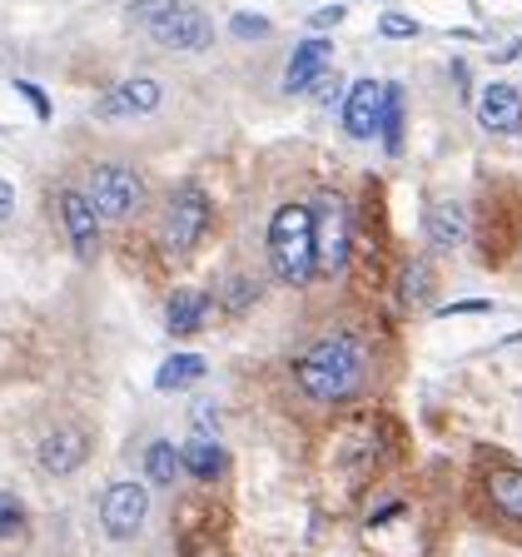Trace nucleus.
Listing matches in <instances>:
<instances>
[{
  "mask_svg": "<svg viewBox=\"0 0 522 557\" xmlns=\"http://www.w3.org/2000/svg\"><path fill=\"white\" fill-rule=\"evenodd\" d=\"M294 383L313 404H348L369 383V348L353 334H328L294 359Z\"/></svg>",
  "mask_w": 522,
  "mask_h": 557,
  "instance_id": "f257e3e1",
  "label": "nucleus"
},
{
  "mask_svg": "<svg viewBox=\"0 0 522 557\" xmlns=\"http://www.w3.org/2000/svg\"><path fill=\"white\" fill-rule=\"evenodd\" d=\"M269 264L284 284L303 289L324 274L319 264V220H313V205H278L274 220H269Z\"/></svg>",
  "mask_w": 522,
  "mask_h": 557,
  "instance_id": "f03ea898",
  "label": "nucleus"
},
{
  "mask_svg": "<svg viewBox=\"0 0 522 557\" xmlns=\"http://www.w3.org/2000/svg\"><path fill=\"white\" fill-rule=\"evenodd\" d=\"M129 21L139 30H150L154 46L164 50H204L214 40V25L204 11H195L189 0H135Z\"/></svg>",
  "mask_w": 522,
  "mask_h": 557,
  "instance_id": "7ed1b4c3",
  "label": "nucleus"
},
{
  "mask_svg": "<svg viewBox=\"0 0 522 557\" xmlns=\"http://www.w3.org/2000/svg\"><path fill=\"white\" fill-rule=\"evenodd\" d=\"M209 230V195L199 185H179L170 195V209H164V244L170 255H189Z\"/></svg>",
  "mask_w": 522,
  "mask_h": 557,
  "instance_id": "20e7f679",
  "label": "nucleus"
},
{
  "mask_svg": "<svg viewBox=\"0 0 522 557\" xmlns=\"http://www.w3.org/2000/svg\"><path fill=\"white\" fill-rule=\"evenodd\" d=\"M90 205L95 214H104V220H125L129 209H139V199H145V185H139V174L125 170V164H100V170L90 174Z\"/></svg>",
  "mask_w": 522,
  "mask_h": 557,
  "instance_id": "39448f33",
  "label": "nucleus"
},
{
  "mask_svg": "<svg viewBox=\"0 0 522 557\" xmlns=\"http://www.w3.org/2000/svg\"><path fill=\"white\" fill-rule=\"evenodd\" d=\"M145 518H150V493H145V483H110L104 487L100 522L115 543H129V537L145 528Z\"/></svg>",
  "mask_w": 522,
  "mask_h": 557,
  "instance_id": "423d86ee",
  "label": "nucleus"
},
{
  "mask_svg": "<svg viewBox=\"0 0 522 557\" xmlns=\"http://www.w3.org/2000/svg\"><path fill=\"white\" fill-rule=\"evenodd\" d=\"M313 220H319V264H324V274H338V269L348 264V205H344V195L319 189Z\"/></svg>",
  "mask_w": 522,
  "mask_h": 557,
  "instance_id": "0eeeda50",
  "label": "nucleus"
},
{
  "mask_svg": "<svg viewBox=\"0 0 522 557\" xmlns=\"http://www.w3.org/2000/svg\"><path fill=\"white\" fill-rule=\"evenodd\" d=\"M60 214H65V234H70V249L80 264H90L100 255V230H95V205L85 189H65L60 195Z\"/></svg>",
  "mask_w": 522,
  "mask_h": 557,
  "instance_id": "6e6552de",
  "label": "nucleus"
},
{
  "mask_svg": "<svg viewBox=\"0 0 522 557\" xmlns=\"http://www.w3.org/2000/svg\"><path fill=\"white\" fill-rule=\"evenodd\" d=\"M35 458H40V468H46L50 478L75 473V468L90 458V433L70 429V423H65V429H50L46 438H40V453H35Z\"/></svg>",
  "mask_w": 522,
  "mask_h": 557,
  "instance_id": "1a4fd4ad",
  "label": "nucleus"
},
{
  "mask_svg": "<svg viewBox=\"0 0 522 557\" xmlns=\"http://www.w3.org/2000/svg\"><path fill=\"white\" fill-rule=\"evenodd\" d=\"M383 100H388V85L378 81H359L344 100V129L353 139H373L383 129Z\"/></svg>",
  "mask_w": 522,
  "mask_h": 557,
  "instance_id": "9d476101",
  "label": "nucleus"
},
{
  "mask_svg": "<svg viewBox=\"0 0 522 557\" xmlns=\"http://www.w3.org/2000/svg\"><path fill=\"white\" fill-rule=\"evenodd\" d=\"M477 120H483L487 135H518L522 129V95L502 81L483 85V90H477Z\"/></svg>",
  "mask_w": 522,
  "mask_h": 557,
  "instance_id": "9b49d317",
  "label": "nucleus"
},
{
  "mask_svg": "<svg viewBox=\"0 0 522 557\" xmlns=\"http://www.w3.org/2000/svg\"><path fill=\"white\" fill-rule=\"evenodd\" d=\"M328 70H334V46H328L324 35H313V40L294 46V55H289V75H284V90H289V95L313 90V85L324 81Z\"/></svg>",
  "mask_w": 522,
  "mask_h": 557,
  "instance_id": "f8f14e48",
  "label": "nucleus"
},
{
  "mask_svg": "<svg viewBox=\"0 0 522 557\" xmlns=\"http://www.w3.org/2000/svg\"><path fill=\"white\" fill-rule=\"evenodd\" d=\"M160 85L150 81V75H135V81L115 85L110 95H100V104H95V115L104 120H120V115H150V110H160Z\"/></svg>",
  "mask_w": 522,
  "mask_h": 557,
  "instance_id": "ddd939ff",
  "label": "nucleus"
},
{
  "mask_svg": "<svg viewBox=\"0 0 522 557\" xmlns=\"http://www.w3.org/2000/svg\"><path fill=\"white\" fill-rule=\"evenodd\" d=\"M204 319H209V294H199V289H174L170 304H164V329H170L174 338L199 334Z\"/></svg>",
  "mask_w": 522,
  "mask_h": 557,
  "instance_id": "4468645a",
  "label": "nucleus"
},
{
  "mask_svg": "<svg viewBox=\"0 0 522 557\" xmlns=\"http://www.w3.org/2000/svg\"><path fill=\"white\" fill-rule=\"evenodd\" d=\"M428 239L433 249H458L468 239V209L458 199H438L428 209Z\"/></svg>",
  "mask_w": 522,
  "mask_h": 557,
  "instance_id": "2eb2a0df",
  "label": "nucleus"
},
{
  "mask_svg": "<svg viewBox=\"0 0 522 557\" xmlns=\"http://www.w3.org/2000/svg\"><path fill=\"white\" fill-rule=\"evenodd\" d=\"M179 458H185V468L199 478V483H214V478L229 468V453H224L220 443L209 438V433H195V438L179 448Z\"/></svg>",
  "mask_w": 522,
  "mask_h": 557,
  "instance_id": "dca6fc26",
  "label": "nucleus"
},
{
  "mask_svg": "<svg viewBox=\"0 0 522 557\" xmlns=\"http://www.w3.org/2000/svg\"><path fill=\"white\" fill-rule=\"evenodd\" d=\"M487 503L508 522H522V468H508V463L493 468L487 473Z\"/></svg>",
  "mask_w": 522,
  "mask_h": 557,
  "instance_id": "f3484780",
  "label": "nucleus"
},
{
  "mask_svg": "<svg viewBox=\"0 0 522 557\" xmlns=\"http://www.w3.org/2000/svg\"><path fill=\"white\" fill-rule=\"evenodd\" d=\"M204 373H209V363L199 359V354H174V359L160 363V373H154V388H160V394H174V388H195Z\"/></svg>",
  "mask_w": 522,
  "mask_h": 557,
  "instance_id": "a211bd4d",
  "label": "nucleus"
},
{
  "mask_svg": "<svg viewBox=\"0 0 522 557\" xmlns=\"http://www.w3.org/2000/svg\"><path fill=\"white\" fill-rule=\"evenodd\" d=\"M179 468H185V458H179V448H174V443L154 438L150 448H145V473H150V483H154V487H174Z\"/></svg>",
  "mask_w": 522,
  "mask_h": 557,
  "instance_id": "6ab92c4d",
  "label": "nucleus"
},
{
  "mask_svg": "<svg viewBox=\"0 0 522 557\" xmlns=\"http://www.w3.org/2000/svg\"><path fill=\"white\" fill-rule=\"evenodd\" d=\"M383 145L388 154L403 150V90L398 85H388V100H383Z\"/></svg>",
  "mask_w": 522,
  "mask_h": 557,
  "instance_id": "aec40b11",
  "label": "nucleus"
},
{
  "mask_svg": "<svg viewBox=\"0 0 522 557\" xmlns=\"http://www.w3.org/2000/svg\"><path fill=\"white\" fill-rule=\"evenodd\" d=\"M428 294H433L428 264H408L403 278H398V304H403V309H413V304H428Z\"/></svg>",
  "mask_w": 522,
  "mask_h": 557,
  "instance_id": "412c9836",
  "label": "nucleus"
},
{
  "mask_svg": "<svg viewBox=\"0 0 522 557\" xmlns=\"http://www.w3.org/2000/svg\"><path fill=\"white\" fill-rule=\"evenodd\" d=\"M229 30L239 35V40H264L269 30H274V25H269V15H249V11H239L229 21Z\"/></svg>",
  "mask_w": 522,
  "mask_h": 557,
  "instance_id": "4be33fe9",
  "label": "nucleus"
},
{
  "mask_svg": "<svg viewBox=\"0 0 522 557\" xmlns=\"http://www.w3.org/2000/svg\"><path fill=\"white\" fill-rule=\"evenodd\" d=\"M21 522H25V508L15 493H0V537H11L21 533Z\"/></svg>",
  "mask_w": 522,
  "mask_h": 557,
  "instance_id": "5701e85b",
  "label": "nucleus"
},
{
  "mask_svg": "<svg viewBox=\"0 0 522 557\" xmlns=\"http://www.w3.org/2000/svg\"><path fill=\"white\" fill-rule=\"evenodd\" d=\"M378 30L388 35V40H413V35H418V21H408V15H383Z\"/></svg>",
  "mask_w": 522,
  "mask_h": 557,
  "instance_id": "b1692460",
  "label": "nucleus"
},
{
  "mask_svg": "<svg viewBox=\"0 0 522 557\" xmlns=\"http://www.w3.org/2000/svg\"><path fill=\"white\" fill-rule=\"evenodd\" d=\"M338 90H344V81H338V70H328L324 81L313 85V100H319V104L328 110V104H338Z\"/></svg>",
  "mask_w": 522,
  "mask_h": 557,
  "instance_id": "393cba45",
  "label": "nucleus"
},
{
  "mask_svg": "<svg viewBox=\"0 0 522 557\" xmlns=\"http://www.w3.org/2000/svg\"><path fill=\"white\" fill-rule=\"evenodd\" d=\"M15 90H21V95H25V100H30V104H35V120H50V100H46V95H40V90H35V85H30V81H15Z\"/></svg>",
  "mask_w": 522,
  "mask_h": 557,
  "instance_id": "a878e982",
  "label": "nucleus"
},
{
  "mask_svg": "<svg viewBox=\"0 0 522 557\" xmlns=\"http://www.w3.org/2000/svg\"><path fill=\"white\" fill-rule=\"evenodd\" d=\"M487 309H493L487 299H463V304H448V309H438V313L448 319V313H487Z\"/></svg>",
  "mask_w": 522,
  "mask_h": 557,
  "instance_id": "bb28decb",
  "label": "nucleus"
},
{
  "mask_svg": "<svg viewBox=\"0 0 522 557\" xmlns=\"http://www.w3.org/2000/svg\"><path fill=\"white\" fill-rule=\"evenodd\" d=\"M11 209H15V189H11V180L0 174V224L11 220Z\"/></svg>",
  "mask_w": 522,
  "mask_h": 557,
  "instance_id": "cd10ccee",
  "label": "nucleus"
},
{
  "mask_svg": "<svg viewBox=\"0 0 522 557\" xmlns=\"http://www.w3.org/2000/svg\"><path fill=\"white\" fill-rule=\"evenodd\" d=\"M344 21V5H324V11H313V25L319 30H328V25H338Z\"/></svg>",
  "mask_w": 522,
  "mask_h": 557,
  "instance_id": "c85d7f7f",
  "label": "nucleus"
}]
</instances>
